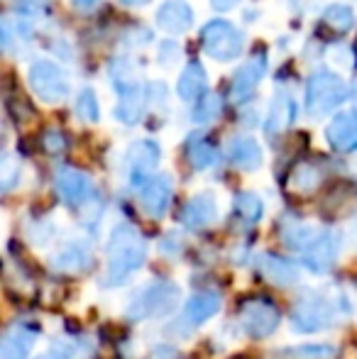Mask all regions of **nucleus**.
Returning <instances> with one entry per match:
<instances>
[{"label": "nucleus", "mask_w": 357, "mask_h": 359, "mask_svg": "<svg viewBox=\"0 0 357 359\" xmlns=\"http://www.w3.org/2000/svg\"><path fill=\"white\" fill-rule=\"evenodd\" d=\"M147 257V242L133 225L123 222L110 232L108 240V262H105L103 284L115 286L125 281L135 269H140Z\"/></svg>", "instance_id": "nucleus-1"}, {"label": "nucleus", "mask_w": 357, "mask_h": 359, "mask_svg": "<svg viewBox=\"0 0 357 359\" xmlns=\"http://www.w3.org/2000/svg\"><path fill=\"white\" fill-rule=\"evenodd\" d=\"M348 311L345 306H338L333 296L321 291H309L299 298V303L291 311V323L299 332H318L333 325L338 313Z\"/></svg>", "instance_id": "nucleus-2"}, {"label": "nucleus", "mask_w": 357, "mask_h": 359, "mask_svg": "<svg viewBox=\"0 0 357 359\" xmlns=\"http://www.w3.org/2000/svg\"><path fill=\"white\" fill-rule=\"evenodd\" d=\"M345 98H348V86L333 72L321 69V72H316L309 79V86H306V110L314 118L330 115L338 105H343Z\"/></svg>", "instance_id": "nucleus-3"}, {"label": "nucleus", "mask_w": 357, "mask_h": 359, "mask_svg": "<svg viewBox=\"0 0 357 359\" xmlns=\"http://www.w3.org/2000/svg\"><path fill=\"white\" fill-rule=\"evenodd\" d=\"M179 303V286L172 281H152L144 286L137 296L130 301L128 318L130 320H144V318L167 316Z\"/></svg>", "instance_id": "nucleus-4"}, {"label": "nucleus", "mask_w": 357, "mask_h": 359, "mask_svg": "<svg viewBox=\"0 0 357 359\" xmlns=\"http://www.w3.org/2000/svg\"><path fill=\"white\" fill-rule=\"evenodd\" d=\"M203 49L210 59L215 62H233L243 54L245 49V37L235 25L225 22V20H213L203 27L201 34Z\"/></svg>", "instance_id": "nucleus-5"}, {"label": "nucleus", "mask_w": 357, "mask_h": 359, "mask_svg": "<svg viewBox=\"0 0 357 359\" xmlns=\"http://www.w3.org/2000/svg\"><path fill=\"white\" fill-rule=\"evenodd\" d=\"M29 88L44 103H62L69 95V79L54 62H37L29 69Z\"/></svg>", "instance_id": "nucleus-6"}, {"label": "nucleus", "mask_w": 357, "mask_h": 359, "mask_svg": "<svg viewBox=\"0 0 357 359\" xmlns=\"http://www.w3.org/2000/svg\"><path fill=\"white\" fill-rule=\"evenodd\" d=\"M240 325L255 340L269 337L279 327V308L267 298H250L240 306Z\"/></svg>", "instance_id": "nucleus-7"}, {"label": "nucleus", "mask_w": 357, "mask_h": 359, "mask_svg": "<svg viewBox=\"0 0 357 359\" xmlns=\"http://www.w3.org/2000/svg\"><path fill=\"white\" fill-rule=\"evenodd\" d=\"M340 252V235L333 230H323L314 237L309 247L304 250V264L314 274H323L335 264Z\"/></svg>", "instance_id": "nucleus-8"}, {"label": "nucleus", "mask_w": 357, "mask_h": 359, "mask_svg": "<svg viewBox=\"0 0 357 359\" xmlns=\"http://www.w3.org/2000/svg\"><path fill=\"white\" fill-rule=\"evenodd\" d=\"M159 144L152 140H140L130 147L128 151V169H130V181L133 186H142L144 181L152 179L154 169L159 164Z\"/></svg>", "instance_id": "nucleus-9"}, {"label": "nucleus", "mask_w": 357, "mask_h": 359, "mask_svg": "<svg viewBox=\"0 0 357 359\" xmlns=\"http://www.w3.org/2000/svg\"><path fill=\"white\" fill-rule=\"evenodd\" d=\"M57 191L64 198V203L76 205V208H83L86 203L93 201V184L83 171L79 169H64L57 171Z\"/></svg>", "instance_id": "nucleus-10"}, {"label": "nucleus", "mask_w": 357, "mask_h": 359, "mask_svg": "<svg viewBox=\"0 0 357 359\" xmlns=\"http://www.w3.org/2000/svg\"><path fill=\"white\" fill-rule=\"evenodd\" d=\"M169 203H172V181L167 176H152L140 186V205H142L144 215L159 220L167 213Z\"/></svg>", "instance_id": "nucleus-11"}, {"label": "nucleus", "mask_w": 357, "mask_h": 359, "mask_svg": "<svg viewBox=\"0 0 357 359\" xmlns=\"http://www.w3.org/2000/svg\"><path fill=\"white\" fill-rule=\"evenodd\" d=\"M264 72H267V57H264L262 52L255 54L252 59H248V62H245L243 67H240L238 72H235L233 88H230L233 98L235 100L250 98V95L255 93V88L260 86V81H262Z\"/></svg>", "instance_id": "nucleus-12"}, {"label": "nucleus", "mask_w": 357, "mask_h": 359, "mask_svg": "<svg viewBox=\"0 0 357 359\" xmlns=\"http://www.w3.org/2000/svg\"><path fill=\"white\" fill-rule=\"evenodd\" d=\"M328 142L338 151H355L357 149V110L340 113L330 120L328 130Z\"/></svg>", "instance_id": "nucleus-13"}, {"label": "nucleus", "mask_w": 357, "mask_h": 359, "mask_svg": "<svg viewBox=\"0 0 357 359\" xmlns=\"http://www.w3.org/2000/svg\"><path fill=\"white\" fill-rule=\"evenodd\" d=\"M93 264V255L83 242H67L57 255L52 257V266L64 274H79V271H88Z\"/></svg>", "instance_id": "nucleus-14"}, {"label": "nucleus", "mask_w": 357, "mask_h": 359, "mask_svg": "<svg viewBox=\"0 0 357 359\" xmlns=\"http://www.w3.org/2000/svg\"><path fill=\"white\" fill-rule=\"evenodd\" d=\"M157 25L169 34H184L186 29H191L194 22V13H191L189 3L184 0H167V3L159 5L157 10Z\"/></svg>", "instance_id": "nucleus-15"}, {"label": "nucleus", "mask_w": 357, "mask_h": 359, "mask_svg": "<svg viewBox=\"0 0 357 359\" xmlns=\"http://www.w3.org/2000/svg\"><path fill=\"white\" fill-rule=\"evenodd\" d=\"M257 269L262 271L264 279L281 288L299 284V269H296V264H291L289 259H284L279 255H260Z\"/></svg>", "instance_id": "nucleus-16"}, {"label": "nucleus", "mask_w": 357, "mask_h": 359, "mask_svg": "<svg viewBox=\"0 0 357 359\" xmlns=\"http://www.w3.org/2000/svg\"><path fill=\"white\" fill-rule=\"evenodd\" d=\"M215 217H218V203H215V198L208 194L194 196V198L184 205V210H181V222H184L186 227H194V230L208 227Z\"/></svg>", "instance_id": "nucleus-17"}, {"label": "nucleus", "mask_w": 357, "mask_h": 359, "mask_svg": "<svg viewBox=\"0 0 357 359\" xmlns=\"http://www.w3.org/2000/svg\"><path fill=\"white\" fill-rule=\"evenodd\" d=\"M37 327L32 325H15L5 332L3 347H0V355L3 359H25L32 350L34 340H37Z\"/></svg>", "instance_id": "nucleus-18"}, {"label": "nucleus", "mask_w": 357, "mask_h": 359, "mask_svg": "<svg viewBox=\"0 0 357 359\" xmlns=\"http://www.w3.org/2000/svg\"><path fill=\"white\" fill-rule=\"evenodd\" d=\"M206 88H208V76H206V69L201 67L198 62H191L179 76V83H177L179 98L186 100V103H194V100H198L201 95L206 93Z\"/></svg>", "instance_id": "nucleus-19"}, {"label": "nucleus", "mask_w": 357, "mask_h": 359, "mask_svg": "<svg viewBox=\"0 0 357 359\" xmlns=\"http://www.w3.org/2000/svg\"><path fill=\"white\" fill-rule=\"evenodd\" d=\"M220 306H223L220 293L198 291L196 296L189 298V303H186V320H189L191 325H201V323H206L208 318H213L215 313L220 311Z\"/></svg>", "instance_id": "nucleus-20"}, {"label": "nucleus", "mask_w": 357, "mask_h": 359, "mask_svg": "<svg viewBox=\"0 0 357 359\" xmlns=\"http://www.w3.org/2000/svg\"><path fill=\"white\" fill-rule=\"evenodd\" d=\"M228 159L233 166L243 171H255L262 166V149L255 140L250 137H238L233 140L228 147Z\"/></svg>", "instance_id": "nucleus-21"}, {"label": "nucleus", "mask_w": 357, "mask_h": 359, "mask_svg": "<svg viewBox=\"0 0 357 359\" xmlns=\"http://www.w3.org/2000/svg\"><path fill=\"white\" fill-rule=\"evenodd\" d=\"M142 113H144V95H142V88H130V90H123L120 93V103L115 108V118L125 125H135L142 120Z\"/></svg>", "instance_id": "nucleus-22"}, {"label": "nucleus", "mask_w": 357, "mask_h": 359, "mask_svg": "<svg viewBox=\"0 0 357 359\" xmlns=\"http://www.w3.org/2000/svg\"><path fill=\"white\" fill-rule=\"evenodd\" d=\"M316 235H318V232H316L311 225H306V222H301V220L281 222V240H284V245L291 247V250L304 252L306 247L314 242Z\"/></svg>", "instance_id": "nucleus-23"}, {"label": "nucleus", "mask_w": 357, "mask_h": 359, "mask_svg": "<svg viewBox=\"0 0 357 359\" xmlns=\"http://www.w3.org/2000/svg\"><path fill=\"white\" fill-rule=\"evenodd\" d=\"M186 156H189L194 169H208V166H213L215 159H218V151H215V147L210 144L203 135H194V137H189V142H186Z\"/></svg>", "instance_id": "nucleus-24"}, {"label": "nucleus", "mask_w": 357, "mask_h": 359, "mask_svg": "<svg viewBox=\"0 0 357 359\" xmlns=\"http://www.w3.org/2000/svg\"><path fill=\"white\" fill-rule=\"evenodd\" d=\"M291 118H294V100L289 98L286 90H279V93L274 95V103H271V110H269L267 133L269 135L281 133V130L291 123Z\"/></svg>", "instance_id": "nucleus-25"}, {"label": "nucleus", "mask_w": 357, "mask_h": 359, "mask_svg": "<svg viewBox=\"0 0 357 359\" xmlns=\"http://www.w3.org/2000/svg\"><path fill=\"white\" fill-rule=\"evenodd\" d=\"M321 184V171L314 164H301L291 174V189L299 194H311L314 189H318Z\"/></svg>", "instance_id": "nucleus-26"}, {"label": "nucleus", "mask_w": 357, "mask_h": 359, "mask_svg": "<svg viewBox=\"0 0 357 359\" xmlns=\"http://www.w3.org/2000/svg\"><path fill=\"white\" fill-rule=\"evenodd\" d=\"M235 213L243 217L245 222H257L264 213V205L255 194H240L235 198Z\"/></svg>", "instance_id": "nucleus-27"}, {"label": "nucleus", "mask_w": 357, "mask_h": 359, "mask_svg": "<svg viewBox=\"0 0 357 359\" xmlns=\"http://www.w3.org/2000/svg\"><path fill=\"white\" fill-rule=\"evenodd\" d=\"M286 359H333L335 357V347L318 342V345H301V347H291L284 352Z\"/></svg>", "instance_id": "nucleus-28"}, {"label": "nucleus", "mask_w": 357, "mask_h": 359, "mask_svg": "<svg viewBox=\"0 0 357 359\" xmlns=\"http://www.w3.org/2000/svg\"><path fill=\"white\" fill-rule=\"evenodd\" d=\"M223 110V103H220L218 95H203V98L196 100V108H194V123H213L215 118L220 115Z\"/></svg>", "instance_id": "nucleus-29"}, {"label": "nucleus", "mask_w": 357, "mask_h": 359, "mask_svg": "<svg viewBox=\"0 0 357 359\" xmlns=\"http://www.w3.org/2000/svg\"><path fill=\"white\" fill-rule=\"evenodd\" d=\"M323 20L333 29H338V32H348V29H353V25H355V13L348 8V5H330V8L325 10Z\"/></svg>", "instance_id": "nucleus-30"}, {"label": "nucleus", "mask_w": 357, "mask_h": 359, "mask_svg": "<svg viewBox=\"0 0 357 359\" xmlns=\"http://www.w3.org/2000/svg\"><path fill=\"white\" fill-rule=\"evenodd\" d=\"M76 115L86 123H98L100 118V108L98 100H95V93L90 88H83L76 98Z\"/></svg>", "instance_id": "nucleus-31"}, {"label": "nucleus", "mask_w": 357, "mask_h": 359, "mask_svg": "<svg viewBox=\"0 0 357 359\" xmlns=\"http://www.w3.org/2000/svg\"><path fill=\"white\" fill-rule=\"evenodd\" d=\"M42 144H44V149L52 151V154H59V151L67 149V140H64V135L57 133V130H49V133H44Z\"/></svg>", "instance_id": "nucleus-32"}, {"label": "nucleus", "mask_w": 357, "mask_h": 359, "mask_svg": "<svg viewBox=\"0 0 357 359\" xmlns=\"http://www.w3.org/2000/svg\"><path fill=\"white\" fill-rule=\"evenodd\" d=\"M210 3H213L215 10H230V8H235L240 0H210Z\"/></svg>", "instance_id": "nucleus-33"}, {"label": "nucleus", "mask_w": 357, "mask_h": 359, "mask_svg": "<svg viewBox=\"0 0 357 359\" xmlns=\"http://www.w3.org/2000/svg\"><path fill=\"white\" fill-rule=\"evenodd\" d=\"M98 0H74V8L76 10H90Z\"/></svg>", "instance_id": "nucleus-34"}, {"label": "nucleus", "mask_w": 357, "mask_h": 359, "mask_svg": "<svg viewBox=\"0 0 357 359\" xmlns=\"http://www.w3.org/2000/svg\"><path fill=\"white\" fill-rule=\"evenodd\" d=\"M37 359H67V357L59 355V352H44V355H39Z\"/></svg>", "instance_id": "nucleus-35"}, {"label": "nucleus", "mask_w": 357, "mask_h": 359, "mask_svg": "<svg viewBox=\"0 0 357 359\" xmlns=\"http://www.w3.org/2000/svg\"><path fill=\"white\" fill-rule=\"evenodd\" d=\"M13 3H22V5H44L49 0H13Z\"/></svg>", "instance_id": "nucleus-36"}, {"label": "nucleus", "mask_w": 357, "mask_h": 359, "mask_svg": "<svg viewBox=\"0 0 357 359\" xmlns=\"http://www.w3.org/2000/svg\"><path fill=\"white\" fill-rule=\"evenodd\" d=\"M120 3H125V5H144V3H149V0H120Z\"/></svg>", "instance_id": "nucleus-37"}]
</instances>
